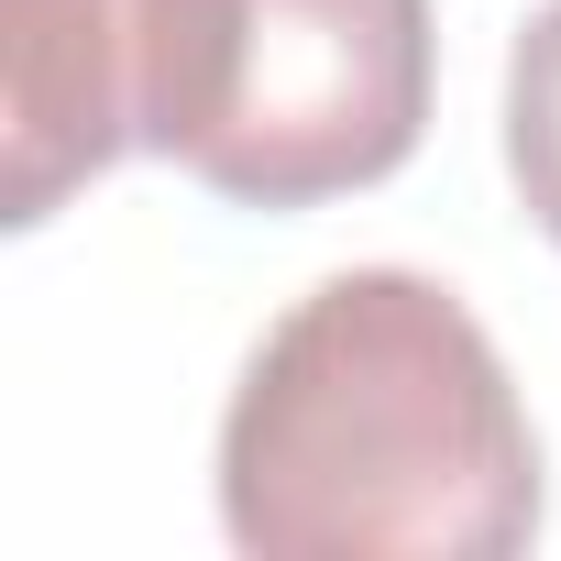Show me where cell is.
Here are the masks:
<instances>
[{
	"label": "cell",
	"instance_id": "cell-1",
	"mask_svg": "<svg viewBox=\"0 0 561 561\" xmlns=\"http://www.w3.org/2000/svg\"><path fill=\"white\" fill-rule=\"evenodd\" d=\"M430 67V0H0V187L56 220L165 154L231 209H320L419 154Z\"/></svg>",
	"mask_w": 561,
	"mask_h": 561
},
{
	"label": "cell",
	"instance_id": "cell-2",
	"mask_svg": "<svg viewBox=\"0 0 561 561\" xmlns=\"http://www.w3.org/2000/svg\"><path fill=\"white\" fill-rule=\"evenodd\" d=\"M220 528L253 561H506L539 539V430L484 320L353 264L275 320L220 419Z\"/></svg>",
	"mask_w": 561,
	"mask_h": 561
},
{
	"label": "cell",
	"instance_id": "cell-3",
	"mask_svg": "<svg viewBox=\"0 0 561 561\" xmlns=\"http://www.w3.org/2000/svg\"><path fill=\"white\" fill-rule=\"evenodd\" d=\"M506 176H517L528 220L561 242V0L528 12V34L506 56Z\"/></svg>",
	"mask_w": 561,
	"mask_h": 561
}]
</instances>
